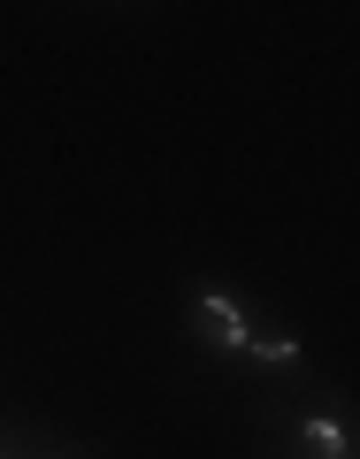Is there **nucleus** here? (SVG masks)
I'll list each match as a JSON object with an SVG mask.
<instances>
[{
    "instance_id": "obj_1",
    "label": "nucleus",
    "mask_w": 360,
    "mask_h": 459,
    "mask_svg": "<svg viewBox=\"0 0 360 459\" xmlns=\"http://www.w3.org/2000/svg\"><path fill=\"white\" fill-rule=\"evenodd\" d=\"M192 329H199L207 344H223V352H253V360H268V368H292V360H299L292 337H261V329L238 314V299H223V291H199V299H192Z\"/></svg>"
},
{
    "instance_id": "obj_2",
    "label": "nucleus",
    "mask_w": 360,
    "mask_h": 459,
    "mask_svg": "<svg viewBox=\"0 0 360 459\" xmlns=\"http://www.w3.org/2000/svg\"><path fill=\"white\" fill-rule=\"evenodd\" d=\"M307 444L322 459H353V437H345V421H307Z\"/></svg>"
}]
</instances>
